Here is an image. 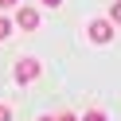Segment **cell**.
Here are the masks:
<instances>
[{
	"label": "cell",
	"instance_id": "cell-11",
	"mask_svg": "<svg viewBox=\"0 0 121 121\" xmlns=\"http://www.w3.org/2000/svg\"><path fill=\"white\" fill-rule=\"evenodd\" d=\"M39 121H55V117H39Z\"/></svg>",
	"mask_w": 121,
	"mask_h": 121
},
{
	"label": "cell",
	"instance_id": "cell-2",
	"mask_svg": "<svg viewBox=\"0 0 121 121\" xmlns=\"http://www.w3.org/2000/svg\"><path fill=\"white\" fill-rule=\"evenodd\" d=\"M86 35H90L94 43H109V39H113V20H94V24L86 27Z\"/></svg>",
	"mask_w": 121,
	"mask_h": 121
},
{
	"label": "cell",
	"instance_id": "cell-9",
	"mask_svg": "<svg viewBox=\"0 0 121 121\" xmlns=\"http://www.w3.org/2000/svg\"><path fill=\"white\" fill-rule=\"evenodd\" d=\"M12 4H16V0H0V12H4V8H12Z\"/></svg>",
	"mask_w": 121,
	"mask_h": 121
},
{
	"label": "cell",
	"instance_id": "cell-6",
	"mask_svg": "<svg viewBox=\"0 0 121 121\" xmlns=\"http://www.w3.org/2000/svg\"><path fill=\"white\" fill-rule=\"evenodd\" d=\"M109 20H113V24H121V0H117V4L109 8Z\"/></svg>",
	"mask_w": 121,
	"mask_h": 121
},
{
	"label": "cell",
	"instance_id": "cell-3",
	"mask_svg": "<svg viewBox=\"0 0 121 121\" xmlns=\"http://www.w3.org/2000/svg\"><path fill=\"white\" fill-rule=\"evenodd\" d=\"M16 24L24 27V31H39V24H43V16L35 8H20V16H16Z\"/></svg>",
	"mask_w": 121,
	"mask_h": 121
},
{
	"label": "cell",
	"instance_id": "cell-4",
	"mask_svg": "<svg viewBox=\"0 0 121 121\" xmlns=\"http://www.w3.org/2000/svg\"><path fill=\"white\" fill-rule=\"evenodd\" d=\"M12 27H16V24H12L8 16H0V43H4V39H12Z\"/></svg>",
	"mask_w": 121,
	"mask_h": 121
},
{
	"label": "cell",
	"instance_id": "cell-10",
	"mask_svg": "<svg viewBox=\"0 0 121 121\" xmlns=\"http://www.w3.org/2000/svg\"><path fill=\"white\" fill-rule=\"evenodd\" d=\"M43 4H47V8H59V4H63V0H43Z\"/></svg>",
	"mask_w": 121,
	"mask_h": 121
},
{
	"label": "cell",
	"instance_id": "cell-7",
	"mask_svg": "<svg viewBox=\"0 0 121 121\" xmlns=\"http://www.w3.org/2000/svg\"><path fill=\"white\" fill-rule=\"evenodd\" d=\"M0 121H12V109H8L4 102H0Z\"/></svg>",
	"mask_w": 121,
	"mask_h": 121
},
{
	"label": "cell",
	"instance_id": "cell-1",
	"mask_svg": "<svg viewBox=\"0 0 121 121\" xmlns=\"http://www.w3.org/2000/svg\"><path fill=\"white\" fill-rule=\"evenodd\" d=\"M12 74H16V82H20V86H27V82H35V78H39V59H20Z\"/></svg>",
	"mask_w": 121,
	"mask_h": 121
},
{
	"label": "cell",
	"instance_id": "cell-8",
	"mask_svg": "<svg viewBox=\"0 0 121 121\" xmlns=\"http://www.w3.org/2000/svg\"><path fill=\"white\" fill-rule=\"evenodd\" d=\"M55 121H78V117H74V113H59Z\"/></svg>",
	"mask_w": 121,
	"mask_h": 121
},
{
	"label": "cell",
	"instance_id": "cell-5",
	"mask_svg": "<svg viewBox=\"0 0 121 121\" xmlns=\"http://www.w3.org/2000/svg\"><path fill=\"white\" fill-rule=\"evenodd\" d=\"M82 121H109V117H105L102 109H90V113H86V117H82Z\"/></svg>",
	"mask_w": 121,
	"mask_h": 121
}]
</instances>
